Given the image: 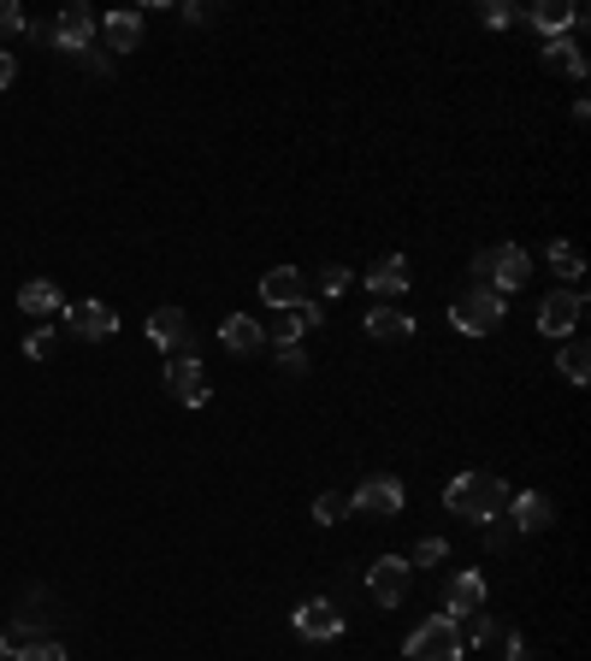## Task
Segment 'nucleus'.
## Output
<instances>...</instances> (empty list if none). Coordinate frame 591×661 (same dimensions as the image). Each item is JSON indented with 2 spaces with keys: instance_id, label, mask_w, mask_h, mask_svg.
<instances>
[{
  "instance_id": "obj_1",
  "label": "nucleus",
  "mask_w": 591,
  "mask_h": 661,
  "mask_svg": "<svg viewBox=\"0 0 591 661\" xmlns=\"http://www.w3.org/2000/svg\"><path fill=\"white\" fill-rule=\"evenodd\" d=\"M503 503H509V491H503L497 473H456L450 491H444V508L461 514V520H480V526H492Z\"/></svg>"
},
{
  "instance_id": "obj_2",
  "label": "nucleus",
  "mask_w": 591,
  "mask_h": 661,
  "mask_svg": "<svg viewBox=\"0 0 591 661\" xmlns=\"http://www.w3.org/2000/svg\"><path fill=\"white\" fill-rule=\"evenodd\" d=\"M532 272V255L515 243H497V248H480L473 255V290H492V296H515Z\"/></svg>"
},
{
  "instance_id": "obj_3",
  "label": "nucleus",
  "mask_w": 591,
  "mask_h": 661,
  "mask_svg": "<svg viewBox=\"0 0 591 661\" xmlns=\"http://www.w3.org/2000/svg\"><path fill=\"white\" fill-rule=\"evenodd\" d=\"M402 656L409 661H461V621L456 614H432V621H421L409 632Z\"/></svg>"
},
{
  "instance_id": "obj_4",
  "label": "nucleus",
  "mask_w": 591,
  "mask_h": 661,
  "mask_svg": "<svg viewBox=\"0 0 591 661\" xmlns=\"http://www.w3.org/2000/svg\"><path fill=\"white\" fill-rule=\"evenodd\" d=\"M350 514H367V520H397L402 514V479L397 473H367L350 496Z\"/></svg>"
},
{
  "instance_id": "obj_5",
  "label": "nucleus",
  "mask_w": 591,
  "mask_h": 661,
  "mask_svg": "<svg viewBox=\"0 0 591 661\" xmlns=\"http://www.w3.org/2000/svg\"><path fill=\"white\" fill-rule=\"evenodd\" d=\"M503 314H509V302H503V296H492V290H468V296L450 307V326L461 337H485V331L503 326Z\"/></svg>"
},
{
  "instance_id": "obj_6",
  "label": "nucleus",
  "mask_w": 591,
  "mask_h": 661,
  "mask_svg": "<svg viewBox=\"0 0 591 661\" xmlns=\"http://www.w3.org/2000/svg\"><path fill=\"white\" fill-rule=\"evenodd\" d=\"M580 314H586L580 290H556V296H544V307H539V331L551 337V343H568V337L580 331Z\"/></svg>"
},
{
  "instance_id": "obj_7",
  "label": "nucleus",
  "mask_w": 591,
  "mask_h": 661,
  "mask_svg": "<svg viewBox=\"0 0 591 661\" xmlns=\"http://www.w3.org/2000/svg\"><path fill=\"white\" fill-rule=\"evenodd\" d=\"M409 579H414V567L402 562V555H379V562L367 567V597L379 602V609H397V602L409 597Z\"/></svg>"
},
{
  "instance_id": "obj_8",
  "label": "nucleus",
  "mask_w": 591,
  "mask_h": 661,
  "mask_svg": "<svg viewBox=\"0 0 591 661\" xmlns=\"http://www.w3.org/2000/svg\"><path fill=\"white\" fill-rule=\"evenodd\" d=\"M166 390H172V402L201 408L208 402V366H201L196 355H172L166 361Z\"/></svg>"
},
{
  "instance_id": "obj_9",
  "label": "nucleus",
  "mask_w": 591,
  "mask_h": 661,
  "mask_svg": "<svg viewBox=\"0 0 591 661\" xmlns=\"http://www.w3.org/2000/svg\"><path fill=\"white\" fill-rule=\"evenodd\" d=\"M296 638H308V644H320V638H343V614H338V602H331V597L302 602V609H296Z\"/></svg>"
},
{
  "instance_id": "obj_10",
  "label": "nucleus",
  "mask_w": 591,
  "mask_h": 661,
  "mask_svg": "<svg viewBox=\"0 0 591 661\" xmlns=\"http://www.w3.org/2000/svg\"><path fill=\"white\" fill-rule=\"evenodd\" d=\"M149 343L166 349V355H190V319H184V307H154L149 314Z\"/></svg>"
},
{
  "instance_id": "obj_11",
  "label": "nucleus",
  "mask_w": 591,
  "mask_h": 661,
  "mask_svg": "<svg viewBox=\"0 0 591 661\" xmlns=\"http://www.w3.org/2000/svg\"><path fill=\"white\" fill-rule=\"evenodd\" d=\"M66 326L83 337V343H107L113 331H119V314H113L107 302H78V307H66Z\"/></svg>"
},
{
  "instance_id": "obj_12",
  "label": "nucleus",
  "mask_w": 591,
  "mask_h": 661,
  "mask_svg": "<svg viewBox=\"0 0 591 661\" xmlns=\"http://www.w3.org/2000/svg\"><path fill=\"white\" fill-rule=\"evenodd\" d=\"M95 12L90 7H66L60 19H54V48H66V54H90V42H95Z\"/></svg>"
},
{
  "instance_id": "obj_13",
  "label": "nucleus",
  "mask_w": 591,
  "mask_h": 661,
  "mask_svg": "<svg viewBox=\"0 0 591 661\" xmlns=\"http://www.w3.org/2000/svg\"><path fill=\"white\" fill-rule=\"evenodd\" d=\"M532 24L544 31V42H556V36L580 31V24H586V12L574 7V0H539V7H532Z\"/></svg>"
},
{
  "instance_id": "obj_14",
  "label": "nucleus",
  "mask_w": 591,
  "mask_h": 661,
  "mask_svg": "<svg viewBox=\"0 0 591 661\" xmlns=\"http://www.w3.org/2000/svg\"><path fill=\"white\" fill-rule=\"evenodd\" d=\"M101 36H107V48H113V54L142 48V12H131V7L107 12V19H101Z\"/></svg>"
},
{
  "instance_id": "obj_15",
  "label": "nucleus",
  "mask_w": 591,
  "mask_h": 661,
  "mask_svg": "<svg viewBox=\"0 0 591 661\" xmlns=\"http://www.w3.org/2000/svg\"><path fill=\"white\" fill-rule=\"evenodd\" d=\"M308 331H320V302H296V307H284V319L272 326V343H302Z\"/></svg>"
},
{
  "instance_id": "obj_16",
  "label": "nucleus",
  "mask_w": 591,
  "mask_h": 661,
  "mask_svg": "<svg viewBox=\"0 0 591 661\" xmlns=\"http://www.w3.org/2000/svg\"><path fill=\"white\" fill-rule=\"evenodd\" d=\"M220 343L231 349V355H255V349H267V331H261V319L231 314L225 326H220Z\"/></svg>"
},
{
  "instance_id": "obj_17",
  "label": "nucleus",
  "mask_w": 591,
  "mask_h": 661,
  "mask_svg": "<svg viewBox=\"0 0 591 661\" xmlns=\"http://www.w3.org/2000/svg\"><path fill=\"white\" fill-rule=\"evenodd\" d=\"M515 532H544V526H556V503L544 491H527V496H515Z\"/></svg>"
},
{
  "instance_id": "obj_18",
  "label": "nucleus",
  "mask_w": 591,
  "mask_h": 661,
  "mask_svg": "<svg viewBox=\"0 0 591 661\" xmlns=\"http://www.w3.org/2000/svg\"><path fill=\"white\" fill-rule=\"evenodd\" d=\"M302 290H308V284H302L296 267H272V272L261 278V302H267V307H296Z\"/></svg>"
},
{
  "instance_id": "obj_19",
  "label": "nucleus",
  "mask_w": 591,
  "mask_h": 661,
  "mask_svg": "<svg viewBox=\"0 0 591 661\" xmlns=\"http://www.w3.org/2000/svg\"><path fill=\"white\" fill-rule=\"evenodd\" d=\"M485 609V579H480V573H456V579H450V614H461V621H468V614H480Z\"/></svg>"
},
{
  "instance_id": "obj_20",
  "label": "nucleus",
  "mask_w": 591,
  "mask_h": 661,
  "mask_svg": "<svg viewBox=\"0 0 591 661\" xmlns=\"http://www.w3.org/2000/svg\"><path fill=\"white\" fill-rule=\"evenodd\" d=\"M362 331H367V337H379V343H402V337H414V319H409V314H397V307H373Z\"/></svg>"
},
{
  "instance_id": "obj_21",
  "label": "nucleus",
  "mask_w": 591,
  "mask_h": 661,
  "mask_svg": "<svg viewBox=\"0 0 591 661\" xmlns=\"http://www.w3.org/2000/svg\"><path fill=\"white\" fill-rule=\"evenodd\" d=\"M367 290H373V296H402V290H414V284H409V260L391 255L385 267H373V272H367Z\"/></svg>"
},
{
  "instance_id": "obj_22",
  "label": "nucleus",
  "mask_w": 591,
  "mask_h": 661,
  "mask_svg": "<svg viewBox=\"0 0 591 661\" xmlns=\"http://www.w3.org/2000/svg\"><path fill=\"white\" fill-rule=\"evenodd\" d=\"M556 373L568 378V385H586L591 378V349L580 343V337H568V343L556 349Z\"/></svg>"
},
{
  "instance_id": "obj_23",
  "label": "nucleus",
  "mask_w": 591,
  "mask_h": 661,
  "mask_svg": "<svg viewBox=\"0 0 591 661\" xmlns=\"http://www.w3.org/2000/svg\"><path fill=\"white\" fill-rule=\"evenodd\" d=\"M544 66H562L568 78H586V54H580V42L574 36H556V42H544Z\"/></svg>"
},
{
  "instance_id": "obj_24",
  "label": "nucleus",
  "mask_w": 591,
  "mask_h": 661,
  "mask_svg": "<svg viewBox=\"0 0 591 661\" xmlns=\"http://www.w3.org/2000/svg\"><path fill=\"white\" fill-rule=\"evenodd\" d=\"M19 307H24V314H60V284H48V278H31V284L19 290Z\"/></svg>"
},
{
  "instance_id": "obj_25",
  "label": "nucleus",
  "mask_w": 591,
  "mask_h": 661,
  "mask_svg": "<svg viewBox=\"0 0 591 661\" xmlns=\"http://www.w3.org/2000/svg\"><path fill=\"white\" fill-rule=\"evenodd\" d=\"M42 626H48V614H36L31 602H24V609H19V621H12V632H7V638H12V644H36V632H42Z\"/></svg>"
},
{
  "instance_id": "obj_26",
  "label": "nucleus",
  "mask_w": 591,
  "mask_h": 661,
  "mask_svg": "<svg viewBox=\"0 0 591 661\" xmlns=\"http://www.w3.org/2000/svg\"><path fill=\"white\" fill-rule=\"evenodd\" d=\"M551 267H556L562 278H568V284H580V278H586V260L574 255L568 243H551Z\"/></svg>"
},
{
  "instance_id": "obj_27",
  "label": "nucleus",
  "mask_w": 591,
  "mask_h": 661,
  "mask_svg": "<svg viewBox=\"0 0 591 661\" xmlns=\"http://www.w3.org/2000/svg\"><path fill=\"white\" fill-rule=\"evenodd\" d=\"M12 661H66V644H54V638L19 644V650H12Z\"/></svg>"
},
{
  "instance_id": "obj_28",
  "label": "nucleus",
  "mask_w": 591,
  "mask_h": 661,
  "mask_svg": "<svg viewBox=\"0 0 591 661\" xmlns=\"http://www.w3.org/2000/svg\"><path fill=\"white\" fill-rule=\"evenodd\" d=\"M343 514H350V496H331V491L314 496V520H320V526H338Z\"/></svg>"
},
{
  "instance_id": "obj_29",
  "label": "nucleus",
  "mask_w": 591,
  "mask_h": 661,
  "mask_svg": "<svg viewBox=\"0 0 591 661\" xmlns=\"http://www.w3.org/2000/svg\"><path fill=\"white\" fill-rule=\"evenodd\" d=\"M515 19H521V12H515L509 0H485V24H492V31H509Z\"/></svg>"
},
{
  "instance_id": "obj_30",
  "label": "nucleus",
  "mask_w": 591,
  "mask_h": 661,
  "mask_svg": "<svg viewBox=\"0 0 591 661\" xmlns=\"http://www.w3.org/2000/svg\"><path fill=\"white\" fill-rule=\"evenodd\" d=\"M444 555H450V543H444V538H426L421 550H414V562H409V567H432V562H444Z\"/></svg>"
},
{
  "instance_id": "obj_31",
  "label": "nucleus",
  "mask_w": 591,
  "mask_h": 661,
  "mask_svg": "<svg viewBox=\"0 0 591 661\" xmlns=\"http://www.w3.org/2000/svg\"><path fill=\"white\" fill-rule=\"evenodd\" d=\"M350 290V267H326L320 272V296H343Z\"/></svg>"
},
{
  "instance_id": "obj_32",
  "label": "nucleus",
  "mask_w": 591,
  "mask_h": 661,
  "mask_svg": "<svg viewBox=\"0 0 591 661\" xmlns=\"http://www.w3.org/2000/svg\"><path fill=\"white\" fill-rule=\"evenodd\" d=\"M468 638H473V644H497V621H485V614H468Z\"/></svg>"
},
{
  "instance_id": "obj_33",
  "label": "nucleus",
  "mask_w": 591,
  "mask_h": 661,
  "mask_svg": "<svg viewBox=\"0 0 591 661\" xmlns=\"http://www.w3.org/2000/svg\"><path fill=\"white\" fill-rule=\"evenodd\" d=\"M279 366H284V373H308V355H302V343H284V349H279Z\"/></svg>"
},
{
  "instance_id": "obj_34",
  "label": "nucleus",
  "mask_w": 591,
  "mask_h": 661,
  "mask_svg": "<svg viewBox=\"0 0 591 661\" xmlns=\"http://www.w3.org/2000/svg\"><path fill=\"white\" fill-rule=\"evenodd\" d=\"M12 31H24V12L12 0H0V36H12Z\"/></svg>"
},
{
  "instance_id": "obj_35",
  "label": "nucleus",
  "mask_w": 591,
  "mask_h": 661,
  "mask_svg": "<svg viewBox=\"0 0 591 661\" xmlns=\"http://www.w3.org/2000/svg\"><path fill=\"white\" fill-rule=\"evenodd\" d=\"M48 349H54V337H48V331H31V337H24V355H31V361H42Z\"/></svg>"
},
{
  "instance_id": "obj_36",
  "label": "nucleus",
  "mask_w": 591,
  "mask_h": 661,
  "mask_svg": "<svg viewBox=\"0 0 591 661\" xmlns=\"http://www.w3.org/2000/svg\"><path fill=\"white\" fill-rule=\"evenodd\" d=\"M12 78H19V60H12V54H7V48H0V90H7V83H12Z\"/></svg>"
},
{
  "instance_id": "obj_37",
  "label": "nucleus",
  "mask_w": 591,
  "mask_h": 661,
  "mask_svg": "<svg viewBox=\"0 0 591 661\" xmlns=\"http://www.w3.org/2000/svg\"><path fill=\"white\" fill-rule=\"evenodd\" d=\"M184 19H190V24H208V19H213V7H201V0H190V7H184Z\"/></svg>"
},
{
  "instance_id": "obj_38",
  "label": "nucleus",
  "mask_w": 591,
  "mask_h": 661,
  "mask_svg": "<svg viewBox=\"0 0 591 661\" xmlns=\"http://www.w3.org/2000/svg\"><path fill=\"white\" fill-rule=\"evenodd\" d=\"M503 661H527V644H521V632H509V650H503Z\"/></svg>"
},
{
  "instance_id": "obj_39",
  "label": "nucleus",
  "mask_w": 591,
  "mask_h": 661,
  "mask_svg": "<svg viewBox=\"0 0 591 661\" xmlns=\"http://www.w3.org/2000/svg\"><path fill=\"white\" fill-rule=\"evenodd\" d=\"M509 538H515V526H492V532H485V543H492V550H503Z\"/></svg>"
},
{
  "instance_id": "obj_40",
  "label": "nucleus",
  "mask_w": 591,
  "mask_h": 661,
  "mask_svg": "<svg viewBox=\"0 0 591 661\" xmlns=\"http://www.w3.org/2000/svg\"><path fill=\"white\" fill-rule=\"evenodd\" d=\"M0 656H12V638H7V632H0Z\"/></svg>"
},
{
  "instance_id": "obj_41",
  "label": "nucleus",
  "mask_w": 591,
  "mask_h": 661,
  "mask_svg": "<svg viewBox=\"0 0 591 661\" xmlns=\"http://www.w3.org/2000/svg\"><path fill=\"white\" fill-rule=\"evenodd\" d=\"M0 661H12V656H0Z\"/></svg>"
}]
</instances>
